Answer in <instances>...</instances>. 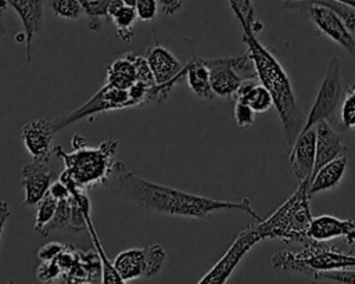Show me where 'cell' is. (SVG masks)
<instances>
[{
	"mask_svg": "<svg viewBox=\"0 0 355 284\" xmlns=\"http://www.w3.org/2000/svg\"><path fill=\"white\" fill-rule=\"evenodd\" d=\"M108 183L112 193L119 194L140 208L162 215L209 219L212 213L218 211H240L254 218L257 222L262 220L248 198L241 201H222L184 193L173 187L146 180L129 170L121 161H116Z\"/></svg>",
	"mask_w": 355,
	"mask_h": 284,
	"instance_id": "obj_1",
	"label": "cell"
},
{
	"mask_svg": "<svg viewBox=\"0 0 355 284\" xmlns=\"http://www.w3.org/2000/svg\"><path fill=\"white\" fill-rule=\"evenodd\" d=\"M243 29V42L248 47V53L254 61L257 76L273 98V105L280 116L287 144L293 145L301 129L304 126L302 111L298 107L295 93L293 90L291 82L277 61V58L259 42L257 32L245 24L241 17H236Z\"/></svg>",
	"mask_w": 355,
	"mask_h": 284,
	"instance_id": "obj_2",
	"label": "cell"
},
{
	"mask_svg": "<svg viewBox=\"0 0 355 284\" xmlns=\"http://www.w3.org/2000/svg\"><path fill=\"white\" fill-rule=\"evenodd\" d=\"M119 141L108 137L100 143L97 148L89 147L86 143L79 147H72L67 152L62 147H54V152L64 162V172L60 180L67 186L73 184L82 190L93 188L98 184L108 183L116 161L114 159Z\"/></svg>",
	"mask_w": 355,
	"mask_h": 284,
	"instance_id": "obj_3",
	"label": "cell"
},
{
	"mask_svg": "<svg viewBox=\"0 0 355 284\" xmlns=\"http://www.w3.org/2000/svg\"><path fill=\"white\" fill-rule=\"evenodd\" d=\"M309 180L298 183L297 190L266 219L257 223L263 240H282L287 244H309L308 236L312 213L309 208Z\"/></svg>",
	"mask_w": 355,
	"mask_h": 284,
	"instance_id": "obj_4",
	"label": "cell"
},
{
	"mask_svg": "<svg viewBox=\"0 0 355 284\" xmlns=\"http://www.w3.org/2000/svg\"><path fill=\"white\" fill-rule=\"evenodd\" d=\"M272 266L315 278L318 273L355 267V255L345 254L327 241L312 240L298 252L282 251L272 256Z\"/></svg>",
	"mask_w": 355,
	"mask_h": 284,
	"instance_id": "obj_5",
	"label": "cell"
},
{
	"mask_svg": "<svg viewBox=\"0 0 355 284\" xmlns=\"http://www.w3.org/2000/svg\"><path fill=\"white\" fill-rule=\"evenodd\" d=\"M344 94L341 64L337 57H330L323 80L319 86L311 111L305 118L301 132L313 127L319 121H327L331 123L337 116V111L341 107Z\"/></svg>",
	"mask_w": 355,
	"mask_h": 284,
	"instance_id": "obj_6",
	"label": "cell"
},
{
	"mask_svg": "<svg viewBox=\"0 0 355 284\" xmlns=\"http://www.w3.org/2000/svg\"><path fill=\"white\" fill-rule=\"evenodd\" d=\"M202 60L209 68L211 89L218 97H233L243 79H258L250 53Z\"/></svg>",
	"mask_w": 355,
	"mask_h": 284,
	"instance_id": "obj_7",
	"label": "cell"
},
{
	"mask_svg": "<svg viewBox=\"0 0 355 284\" xmlns=\"http://www.w3.org/2000/svg\"><path fill=\"white\" fill-rule=\"evenodd\" d=\"M166 252L162 245L153 244L144 248H129L116 255L114 266L122 281L157 276L165 263Z\"/></svg>",
	"mask_w": 355,
	"mask_h": 284,
	"instance_id": "obj_8",
	"label": "cell"
},
{
	"mask_svg": "<svg viewBox=\"0 0 355 284\" xmlns=\"http://www.w3.org/2000/svg\"><path fill=\"white\" fill-rule=\"evenodd\" d=\"M128 107H135L133 101L129 97L128 90L114 87L108 83H105L93 97H90L85 104H82L79 108L73 109L69 114L60 115L57 116L53 122V127L55 133L58 130L65 129L71 123L90 115H97L108 111H115V109H123Z\"/></svg>",
	"mask_w": 355,
	"mask_h": 284,
	"instance_id": "obj_9",
	"label": "cell"
},
{
	"mask_svg": "<svg viewBox=\"0 0 355 284\" xmlns=\"http://www.w3.org/2000/svg\"><path fill=\"white\" fill-rule=\"evenodd\" d=\"M262 241L257 224L247 226L237 234L234 241L222 255V258L198 280V284H222L229 280L234 269L239 266L241 259L250 252V249Z\"/></svg>",
	"mask_w": 355,
	"mask_h": 284,
	"instance_id": "obj_10",
	"label": "cell"
},
{
	"mask_svg": "<svg viewBox=\"0 0 355 284\" xmlns=\"http://www.w3.org/2000/svg\"><path fill=\"white\" fill-rule=\"evenodd\" d=\"M300 6L305 7L308 17L323 35L336 42L351 55H355V37L351 35V30L347 28L344 21L337 15V12H334L331 8L323 4L311 0L286 3V7L290 8H295Z\"/></svg>",
	"mask_w": 355,
	"mask_h": 284,
	"instance_id": "obj_11",
	"label": "cell"
},
{
	"mask_svg": "<svg viewBox=\"0 0 355 284\" xmlns=\"http://www.w3.org/2000/svg\"><path fill=\"white\" fill-rule=\"evenodd\" d=\"M49 162L32 161L21 169L19 183L24 187L25 198L22 205L35 206L49 193L51 183L55 180V172L47 168Z\"/></svg>",
	"mask_w": 355,
	"mask_h": 284,
	"instance_id": "obj_12",
	"label": "cell"
},
{
	"mask_svg": "<svg viewBox=\"0 0 355 284\" xmlns=\"http://www.w3.org/2000/svg\"><path fill=\"white\" fill-rule=\"evenodd\" d=\"M55 130L53 122L37 118L22 125L21 137L26 151L31 154L33 161L49 162L51 154V143Z\"/></svg>",
	"mask_w": 355,
	"mask_h": 284,
	"instance_id": "obj_13",
	"label": "cell"
},
{
	"mask_svg": "<svg viewBox=\"0 0 355 284\" xmlns=\"http://www.w3.org/2000/svg\"><path fill=\"white\" fill-rule=\"evenodd\" d=\"M290 166L297 181L309 180L313 172L316 154V132L315 127L304 130L298 134L290 147Z\"/></svg>",
	"mask_w": 355,
	"mask_h": 284,
	"instance_id": "obj_14",
	"label": "cell"
},
{
	"mask_svg": "<svg viewBox=\"0 0 355 284\" xmlns=\"http://www.w3.org/2000/svg\"><path fill=\"white\" fill-rule=\"evenodd\" d=\"M157 85L173 89L179 80L186 76V65L182 66L179 60L165 47L154 46L147 50L146 55Z\"/></svg>",
	"mask_w": 355,
	"mask_h": 284,
	"instance_id": "obj_15",
	"label": "cell"
},
{
	"mask_svg": "<svg viewBox=\"0 0 355 284\" xmlns=\"http://www.w3.org/2000/svg\"><path fill=\"white\" fill-rule=\"evenodd\" d=\"M308 236L318 241H330L333 238L344 237L348 247H355V220L320 215L312 218Z\"/></svg>",
	"mask_w": 355,
	"mask_h": 284,
	"instance_id": "obj_16",
	"label": "cell"
},
{
	"mask_svg": "<svg viewBox=\"0 0 355 284\" xmlns=\"http://www.w3.org/2000/svg\"><path fill=\"white\" fill-rule=\"evenodd\" d=\"M7 7H11L19 17L24 32L26 35L25 42V61H31L33 37L40 32L43 24V0H4Z\"/></svg>",
	"mask_w": 355,
	"mask_h": 284,
	"instance_id": "obj_17",
	"label": "cell"
},
{
	"mask_svg": "<svg viewBox=\"0 0 355 284\" xmlns=\"http://www.w3.org/2000/svg\"><path fill=\"white\" fill-rule=\"evenodd\" d=\"M313 127L316 132V154L312 175H315L324 163L344 154L345 150L341 143L340 134L331 127L327 121H319Z\"/></svg>",
	"mask_w": 355,
	"mask_h": 284,
	"instance_id": "obj_18",
	"label": "cell"
},
{
	"mask_svg": "<svg viewBox=\"0 0 355 284\" xmlns=\"http://www.w3.org/2000/svg\"><path fill=\"white\" fill-rule=\"evenodd\" d=\"M347 162H348L347 155L341 154L337 158H334L333 161L324 163L309 179V187H308L309 195L324 193V191H329V190H334L340 184V181L344 176Z\"/></svg>",
	"mask_w": 355,
	"mask_h": 284,
	"instance_id": "obj_19",
	"label": "cell"
},
{
	"mask_svg": "<svg viewBox=\"0 0 355 284\" xmlns=\"http://www.w3.org/2000/svg\"><path fill=\"white\" fill-rule=\"evenodd\" d=\"M186 79L191 91L205 100H212L215 97L211 89L209 80V68L204 62L202 57L193 55L190 61L186 64Z\"/></svg>",
	"mask_w": 355,
	"mask_h": 284,
	"instance_id": "obj_20",
	"label": "cell"
},
{
	"mask_svg": "<svg viewBox=\"0 0 355 284\" xmlns=\"http://www.w3.org/2000/svg\"><path fill=\"white\" fill-rule=\"evenodd\" d=\"M132 54L133 51H128L108 65L105 73V83L118 89L128 90L135 82H137Z\"/></svg>",
	"mask_w": 355,
	"mask_h": 284,
	"instance_id": "obj_21",
	"label": "cell"
},
{
	"mask_svg": "<svg viewBox=\"0 0 355 284\" xmlns=\"http://www.w3.org/2000/svg\"><path fill=\"white\" fill-rule=\"evenodd\" d=\"M110 19L114 22L116 29V37L121 42H130L136 33L137 14L133 6L122 4L114 12L110 14Z\"/></svg>",
	"mask_w": 355,
	"mask_h": 284,
	"instance_id": "obj_22",
	"label": "cell"
},
{
	"mask_svg": "<svg viewBox=\"0 0 355 284\" xmlns=\"http://www.w3.org/2000/svg\"><path fill=\"white\" fill-rule=\"evenodd\" d=\"M236 101H243L248 104L255 112H266L273 105V98L269 90L263 85H255L245 96L241 98H237Z\"/></svg>",
	"mask_w": 355,
	"mask_h": 284,
	"instance_id": "obj_23",
	"label": "cell"
},
{
	"mask_svg": "<svg viewBox=\"0 0 355 284\" xmlns=\"http://www.w3.org/2000/svg\"><path fill=\"white\" fill-rule=\"evenodd\" d=\"M111 0H79L83 12L89 18V26L92 30H98L101 21L108 19V6Z\"/></svg>",
	"mask_w": 355,
	"mask_h": 284,
	"instance_id": "obj_24",
	"label": "cell"
},
{
	"mask_svg": "<svg viewBox=\"0 0 355 284\" xmlns=\"http://www.w3.org/2000/svg\"><path fill=\"white\" fill-rule=\"evenodd\" d=\"M71 218H72V202H71V197L65 198V199H60L57 204V209L55 213L53 216V219L47 223V226L44 227L42 236H47L50 231L53 230H58V229H64V227H69L71 226Z\"/></svg>",
	"mask_w": 355,
	"mask_h": 284,
	"instance_id": "obj_25",
	"label": "cell"
},
{
	"mask_svg": "<svg viewBox=\"0 0 355 284\" xmlns=\"http://www.w3.org/2000/svg\"><path fill=\"white\" fill-rule=\"evenodd\" d=\"M57 204H58V199H55L50 193H47L39 202L36 219L33 223V230L36 233H39L40 236H42L44 227L47 226V223L53 219L55 209H57Z\"/></svg>",
	"mask_w": 355,
	"mask_h": 284,
	"instance_id": "obj_26",
	"label": "cell"
},
{
	"mask_svg": "<svg viewBox=\"0 0 355 284\" xmlns=\"http://www.w3.org/2000/svg\"><path fill=\"white\" fill-rule=\"evenodd\" d=\"M230 8L236 17H241L247 25H250L257 33L261 30L262 25L255 18V10L252 0H227Z\"/></svg>",
	"mask_w": 355,
	"mask_h": 284,
	"instance_id": "obj_27",
	"label": "cell"
},
{
	"mask_svg": "<svg viewBox=\"0 0 355 284\" xmlns=\"http://www.w3.org/2000/svg\"><path fill=\"white\" fill-rule=\"evenodd\" d=\"M53 12L61 18L76 19L83 14L79 0H49Z\"/></svg>",
	"mask_w": 355,
	"mask_h": 284,
	"instance_id": "obj_28",
	"label": "cell"
},
{
	"mask_svg": "<svg viewBox=\"0 0 355 284\" xmlns=\"http://www.w3.org/2000/svg\"><path fill=\"white\" fill-rule=\"evenodd\" d=\"M311 1H315L331 8L344 21V24L349 30L355 29V8L352 6L338 0H311Z\"/></svg>",
	"mask_w": 355,
	"mask_h": 284,
	"instance_id": "obj_29",
	"label": "cell"
},
{
	"mask_svg": "<svg viewBox=\"0 0 355 284\" xmlns=\"http://www.w3.org/2000/svg\"><path fill=\"white\" fill-rule=\"evenodd\" d=\"M340 118L343 126L355 127V85L351 86L344 94Z\"/></svg>",
	"mask_w": 355,
	"mask_h": 284,
	"instance_id": "obj_30",
	"label": "cell"
},
{
	"mask_svg": "<svg viewBox=\"0 0 355 284\" xmlns=\"http://www.w3.org/2000/svg\"><path fill=\"white\" fill-rule=\"evenodd\" d=\"M313 280H327V281H334V283L355 284V267L320 272L316 274V277Z\"/></svg>",
	"mask_w": 355,
	"mask_h": 284,
	"instance_id": "obj_31",
	"label": "cell"
},
{
	"mask_svg": "<svg viewBox=\"0 0 355 284\" xmlns=\"http://www.w3.org/2000/svg\"><path fill=\"white\" fill-rule=\"evenodd\" d=\"M255 114L257 112L248 104H245L243 101H236L233 115H234V121L239 126H241V127L252 126L254 121H255Z\"/></svg>",
	"mask_w": 355,
	"mask_h": 284,
	"instance_id": "obj_32",
	"label": "cell"
},
{
	"mask_svg": "<svg viewBox=\"0 0 355 284\" xmlns=\"http://www.w3.org/2000/svg\"><path fill=\"white\" fill-rule=\"evenodd\" d=\"M132 57H133V62H135V68H136L137 82H143L146 85H155V79H154V75L151 72L147 58L141 57L136 53H133Z\"/></svg>",
	"mask_w": 355,
	"mask_h": 284,
	"instance_id": "obj_33",
	"label": "cell"
},
{
	"mask_svg": "<svg viewBox=\"0 0 355 284\" xmlns=\"http://www.w3.org/2000/svg\"><path fill=\"white\" fill-rule=\"evenodd\" d=\"M158 1L157 0H136L135 10L137 14V18L143 22H150L155 19L158 12Z\"/></svg>",
	"mask_w": 355,
	"mask_h": 284,
	"instance_id": "obj_34",
	"label": "cell"
},
{
	"mask_svg": "<svg viewBox=\"0 0 355 284\" xmlns=\"http://www.w3.org/2000/svg\"><path fill=\"white\" fill-rule=\"evenodd\" d=\"M61 276H62V272H61L58 263L54 259L53 260H44L37 267V278L42 283L55 281V280L61 278Z\"/></svg>",
	"mask_w": 355,
	"mask_h": 284,
	"instance_id": "obj_35",
	"label": "cell"
},
{
	"mask_svg": "<svg viewBox=\"0 0 355 284\" xmlns=\"http://www.w3.org/2000/svg\"><path fill=\"white\" fill-rule=\"evenodd\" d=\"M65 245L67 244H61V242H57V241H50V242L44 244L43 247H40V249L37 251V258L42 262L53 260V259H55L62 252Z\"/></svg>",
	"mask_w": 355,
	"mask_h": 284,
	"instance_id": "obj_36",
	"label": "cell"
},
{
	"mask_svg": "<svg viewBox=\"0 0 355 284\" xmlns=\"http://www.w3.org/2000/svg\"><path fill=\"white\" fill-rule=\"evenodd\" d=\"M49 193L55 198V199H65V198H69L71 197V191L69 188L67 187L65 183H62L60 179L58 180H54L50 186V190Z\"/></svg>",
	"mask_w": 355,
	"mask_h": 284,
	"instance_id": "obj_37",
	"label": "cell"
},
{
	"mask_svg": "<svg viewBox=\"0 0 355 284\" xmlns=\"http://www.w3.org/2000/svg\"><path fill=\"white\" fill-rule=\"evenodd\" d=\"M158 4L164 15H173L182 8L183 0H158Z\"/></svg>",
	"mask_w": 355,
	"mask_h": 284,
	"instance_id": "obj_38",
	"label": "cell"
},
{
	"mask_svg": "<svg viewBox=\"0 0 355 284\" xmlns=\"http://www.w3.org/2000/svg\"><path fill=\"white\" fill-rule=\"evenodd\" d=\"M10 216H11V211L8 208V204L6 201L0 199V238H1L4 226H6V223H7Z\"/></svg>",
	"mask_w": 355,
	"mask_h": 284,
	"instance_id": "obj_39",
	"label": "cell"
},
{
	"mask_svg": "<svg viewBox=\"0 0 355 284\" xmlns=\"http://www.w3.org/2000/svg\"><path fill=\"white\" fill-rule=\"evenodd\" d=\"M291 1H300V0H286V3H291ZM338 1L349 4V6H352L355 8V0H338Z\"/></svg>",
	"mask_w": 355,
	"mask_h": 284,
	"instance_id": "obj_40",
	"label": "cell"
},
{
	"mask_svg": "<svg viewBox=\"0 0 355 284\" xmlns=\"http://www.w3.org/2000/svg\"><path fill=\"white\" fill-rule=\"evenodd\" d=\"M126 4H129V6H135V3H136V0H123Z\"/></svg>",
	"mask_w": 355,
	"mask_h": 284,
	"instance_id": "obj_41",
	"label": "cell"
}]
</instances>
